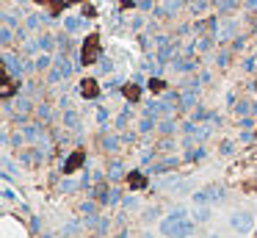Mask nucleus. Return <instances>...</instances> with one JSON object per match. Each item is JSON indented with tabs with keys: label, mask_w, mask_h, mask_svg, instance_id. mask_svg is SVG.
Instances as JSON below:
<instances>
[{
	"label": "nucleus",
	"mask_w": 257,
	"mask_h": 238,
	"mask_svg": "<svg viewBox=\"0 0 257 238\" xmlns=\"http://www.w3.org/2000/svg\"><path fill=\"white\" fill-rule=\"evenodd\" d=\"M161 230H163V236H169V238H188L194 232V224L188 222L186 208H174L172 214H169V219L161 224Z\"/></svg>",
	"instance_id": "1"
},
{
	"label": "nucleus",
	"mask_w": 257,
	"mask_h": 238,
	"mask_svg": "<svg viewBox=\"0 0 257 238\" xmlns=\"http://www.w3.org/2000/svg\"><path fill=\"white\" fill-rule=\"evenodd\" d=\"M183 8V0H163V6H155V17L161 20H169V17H177V12Z\"/></svg>",
	"instance_id": "2"
},
{
	"label": "nucleus",
	"mask_w": 257,
	"mask_h": 238,
	"mask_svg": "<svg viewBox=\"0 0 257 238\" xmlns=\"http://www.w3.org/2000/svg\"><path fill=\"white\" fill-rule=\"evenodd\" d=\"M222 196H224V191L219 188V186H210V188H205V191H197L194 200H197V205H208V202H213V200H222Z\"/></svg>",
	"instance_id": "3"
},
{
	"label": "nucleus",
	"mask_w": 257,
	"mask_h": 238,
	"mask_svg": "<svg viewBox=\"0 0 257 238\" xmlns=\"http://www.w3.org/2000/svg\"><path fill=\"white\" fill-rule=\"evenodd\" d=\"M235 30H238V22H235V20H224L222 28L216 30V39H219V42H227V39L235 36Z\"/></svg>",
	"instance_id": "4"
},
{
	"label": "nucleus",
	"mask_w": 257,
	"mask_h": 238,
	"mask_svg": "<svg viewBox=\"0 0 257 238\" xmlns=\"http://www.w3.org/2000/svg\"><path fill=\"white\" fill-rule=\"evenodd\" d=\"M233 230H238V232H246L252 227V216L249 214H233Z\"/></svg>",
	"instance_id": "5"
},
{
	"label": "nucleus",
	"mask_w": 257,
	"mask_h": 238,
	"mask_svg": "<svg viewBox=\"0 0 257 238\" xmlns=\"http://www.w3.org/2000/svg\"><path fill=\"white\" fill-rule=\"evenodd\" d=\"M83 28H86L83 17H75V14H72V17H64V30L66 34H75V30H83Z\"/></svg>",
	"instance_id": "6"
},
{
	"label": "nucleus",
	"mask_w": 257,
	"mask_h": 238,
	"mask_svg": "<svg viewBox=\"0 0 257 238\" xmlns=\"http://www.w3.org/2000/svg\"><path fill=\"white\" fill-rule=\"evenodd\" d=\"M216 3H219V12L222 14H233L238 8V0H216Z\"/></svg>",
	"instance_id": "7"
},
{
	"label": "nucleus",
	"mask_w": 257,
	"mask_h": 238,
	"mask_svg": "<svg viewBox=\"0 0 257 238\" xmlns=\"http://www.w3.org/2000/svg\"><path fill=\"white\" fill-rule=\"evenodd\" d=\"M64 125L69 128V130H78V125H80V119H78V114H72V111H66V114H64Z\"/></svg>",
	"instance_id": "8"
},
{
	"label": "nucleus",
	"mask_w": 257,
	"mask_h": 238,
	"mask_svg": "<svg viewBox=\"0 0 257 238\" xmlns=\"http://www.w3.org/2000/svg\"><path fill=\"white\" fill-rule=\"evenodd\" d=\"M174 70L188 72V70H194V61H191V58H174Z\"/></svg>",
	"instance_id": "9"
},
{
	"label": "nucleus",
	"mask_w": 257,
	"mask_h": 238,
	"mask_svg": "<svg viewBox=\"0 0 257 238\" xmlns=\"http://www.w3.org/2000/svg\"><path fill=\"white\" fill-rule=\"evenodd\" d=\"M36 42H39V50H53V36L50 34H42Z\"/></svg>",
	"instance_id": "10"
},
{
	"label": "nucleus",
	"mask_w": 257,
	"mask_h": 238,
	"mask_svg": "<svg viewBox=\"0 0 257 238\" xmlns=\"http://www.w3.org/2000/svg\"><path fill=\"white\" fill-rule=\"evenodd\" d=\"M25 25H28V30H39L42 28V14H30Z\"/></svg>",
	"instance_id": "11"
},
{
	"label": "nucleus",
	"mask_w": 257,
	"mask_h": 238,
	"mask_svg": "<svg viewBox=\"0 0 257 238\" xmlns=\"http://www.w3.org/2000/svg\"><path fill=\"white\" fill-rule=\"evenodd\" d=\"M172 166H177V158H169V161L158 164V166L152 169V172H158V174H161V172H166V169H172Z\"/></svg>",
	"instance_id": "12"
},
{
	"label": "nucleus",
	"mask_w": 257,
	"mask_h": 238,
	"mask_svg": "<svg viewBox=\"0 0 257 238\" xmlns=\"http://www.w3.org/2000/svg\"><path fill=\"white\" fill-rule=\"evenodd\" d=\"M83 94H86V97H97V86H94V80H83Z\"/></svg>",
	"instance_id": "13"
},
{
	"label": "nucleus",
	"mask_w": 257,
	"mask_h": 238,
	"mask_svg": "<svg viewBox=\"0 0 257 238\" xmlns=\"http://www.w3.org/2000/svg\"><path fill=\"white\" fill-rule=\"evenodd\" d=\"M53 64V58H50V56H39V58H36V70H47V66Z\"/></svg>",
	"instance_id": "14"
},
{
	"label": "nucleus",
	"mask_w": 257,
	"mask_h": 238,
	"mask_svg": "<svg viewBox=\"0 0 257 238\" xmlns=\"http://www.w3.org/2000/svg\"><path fill=\"white\" fill-rule=\"evenodd\" d=\"M183 102H186L183 108H194V102H197V94H194V92H186V94H183Z\"/></svg>",
	"instance_id": "15"
},
{
	"label": "nucleus",
	"mask_w": 257,
	"mask_h": 238,
	"mask_svg": "<svg viewBox=\"0 0 257 238\" xmlns=\"http://www.w3.org/2000/svg\"><path fill=\"white\" fill-rule=\"evenodd\" d=\"M197 158H205V150L199 147V150H191V152L186 155V161H197Z\"/></svg>",
	"instance_id": "16"
},
{
	"label": "nucleus",
	"mask_w": 257,
	"mask_h": 238,
	"mask_svg": "<svg viewBox=\"0 0 257 238\" xmlns=\"http://www.w3.org/2000/svg\"><path fill=\"white\" fill-rule=\"evenodd\" d=\"M0 39H3V44L11 42V28H8V25H3V30H0Z\"/></svg>",
	"instance_id": "17"
},
{
	"label": "nucleus",
	"mask_w": 257,
	"mask_h": 238,
	"mask_svg": "<svg viewBox=\"0 0 257 238\" xmlns=\"http://www.w3.org/2000/svg\"><path fill=\"white\" fill-rule=\"evenodd\" d=\"M230 64V53H219V66H227Z\"/></svg>",
	"instance_id": "18"
},
{
	"label": "nucleus",
	"mask_w": 257,
	"mask_h": 238,
	"mask_svg": "<svg viewBox=\"0 0 257 238\" xmlns=\"http://www.w3.org/2000/svg\"><path fill=\"white\" fill-rule=\"evenodd\" d=\"M150 89L152 92H161L163 89V80H150Z\"/></svg>",
	"instance_id": "19"
},
{
	"label": "nucleus",
	"mask_w": 257,
	"mask_h": 238,
	"mask_svg": "<svg viewBox=\"0 0 257 238\" xmlns=\"http://www.w3.org/2000/svg\"><path fill=\"white\" fill-rule=\"evenodd\" d=\"M194 119H208V111H205V108H197V111H194Z\"/></svg>",
	"instance_id": "20"
},
{
	"label": "nucleus",
	"mask_w": 257,
	"mask_h": 238,
	"mask_svg": "<svg viewBox=\"0 0 257 238\" xmlns=\"http://www.w3.org/2000/svg\"><path fill=\"white\" fill-rule=\"evenodd\" d=\"M136 3H138L141 8H155V3H152V0H136Z\"/></svg>",
	"instance_id": "21"
},
{
	"label": "nucleus",
	"mask_w": 257,
	"mask_h": 238,
	"mask_svg": "<svg viewBox=\"0 0 257 238\" xmlns=\"http://www.w3.org/2000/svg\"><path fill=\"white\" fill-rule=\"evenodd\" d=\"M244 8H246V12H255V8H257V0H246Z\"/></svg>",
	"instance_id": "22"
},
{
	"label": "nucleus",
	"mask_w": 257,
	"mask_h": 238,
	"mask_svg": "<svg viewBox=\"0 0 257 238\" xmlns=\"http://www.w3.org/2000/svg\"><path fill=\"white\" fill-rule=\"evenodd\" d=\"M130 25H133V30H138V28L144 25V20H141V17H133V22H130Z\"/></svg>",
	"instance_id": "23"
},
{
	"label": "nucleus",
	"mask_w": 257,
	"mask_h": 238,
	"mask_svg": "<svg viewBox=\"0 0 257 238\" xmlns=\"http://www.w3.org/2000/svg\"><path fill=\"white\" fill-rule=\"evenodd\" d=\"M161 130H163V133H172V130H174V128H172V122H163V125H161Z\"/></svg>",
	"instance_id": "24"
},
{
	"label": "nucleus",
	"mask_w": 257,
	"mask_h": 238,
	"mask_svg": "<svg viewBox=\"0 0 257 238\" xmlns=\"http://www.w3.org/2000/svg\"><path fill=\"white\" fill-rule=\"evenodd\" d=\"M210 238H219V236H210Z\"/></svg>",
	"instance_id": "25"
}]
</instances>
